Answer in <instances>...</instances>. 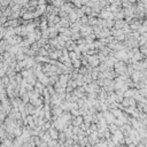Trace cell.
<instances>
[{"label":"cell","instance_id":"1","mask_svg":"<svg viewBox=\"0 0 147 147\" xmlns=\"http://www.w3.org/2000/svg\"><path fill=\"white\" fill-rule=\"evenodd\" d=\"M84 123V116L78 115V116H74L72 118V125L74 126H81Z\"/></svg>","mask_w":147,"mask_h":147},{"label":"cell","instance_id":"2","mask_svg":"<svg viewBox=\"0 0 147 147\" xmlns=\"http://www.w3.org/2000/svg\"><path fill=\"white\" fill-rule=\"evenodd\" d=\"M81 35L83 36V37H88L89 35H91L92 32H93V27L91 28V27H89V25H84V27H82L81 28Z\"/></svg>","mask_w":147,"mask_h":147},{"label":"cell","instance_id":"3","mask_svg":"<svg viewBox=\"0 0 147 147\" xmlns=\"http://www.w3.org/2000/svg\"><path fill=\"white\" fill-rule=\"evenodd\" d=\"M110 112L116 116V117H120L121 115H123V112L120 110V108H114V109H110Z\"/></svg>","mask_w":147,"mask_h":147}]
</instances>
